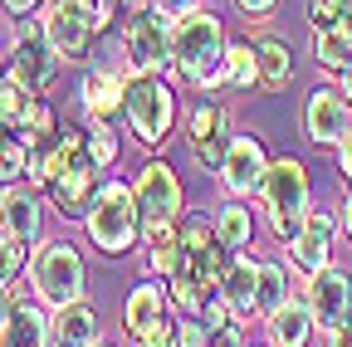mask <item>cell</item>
Masks as SVG:
<instances>
[{"label":"cell","instance_id":"obj_1","mask_svg":"<svg viewBox=\"0 0 352 347\" xmlns=\"http://www.w3.org/2000/svg\"><path fill=\"white\" fill-rule=\"evenodd\" d=\"M94 177H98V161L88 152V133H59V142L50 152L34 157V171H30V186L44 191V201L54 205L59 221L69 225H83L88 221V205H94Z\"/></svg>","mask_w":352,"mask_h":347},{"label":"cell","instance_id":"obj_2","mask_svg":"<svg viewBox=\"0 0 352 347\" xmlns=\"http://www.w3.org/2000/svg\"><path fill=\"white\" fill-rule=\"evenodd\" d=\"M226 49H230V34L226 20L215 10L196 5L186 15H176V34H171V78L191 83V89H226Z\"/></svg>","mask_w":352,"mask_h":347},{"label":"cell","instance_id":"obj_3","mask_svg":"<svg viewBox=\"0 0 352 347\" xmlns=\"http://www.w3.org/2000/svg\"><path fill=\"white\" fill-rule=\"evenodd\" d=\"M83 235L108 259H122V254H132L142 245V210H138V196H132L127 181H118V177L98 181L88 221H83Z\"/></svg>","mask_w":352,"mask_h":347},{"label":"cell","instance_id":"obj_4","mask_svg":"<svg viewBox=\"0 0 352 347\" xmlns=\"http://www.w3.org/2000/svg\"><path fill=\"white\" fill-rule=\"evenodd\" d=\"M132 196H138V210H142V249L171 245L176 225L186 215V191H182L176 166L162 161V157H147L142 171L132 177Z\"/></svg>","mask_w":352,"mask_h":347},{"label":"cell","instance_id":"obj_5","mask_svg":"<svg viewBox=\"0 0 352 347\" xmlns=\"http://www.w3.org/2000/svg\"><path fill=\"white\" fill-rule=\"evenodd\" d=\"M122 122L132 142L142 152H162L171 127H176V83L166 74H132L127 78V108H122Z\"/></svg>","mask_w":352,"mask_h":347},{"label":"cell","instance_id":"obj_6","mask_svg":"<svg viewBox=\"0 0 352 347\" xmlns=\"http://www.w3.org/2000/svg\"><path fill=\"white\" fill-rule=\"evenodd\" d=\"M259 201H264V221H270V230L289 245L308 210H314V186H308V166L298 157H274L270 171H264V186H259Z\"/></svg>","mask_w":352,"mask_h":347},{"label":"cell","instance_id":"obj_7","mask_svg":"<svg viewBox=\"0 0 352 347\" xmlns=\"http://www.w3.org/2000/svg\"><path fill=\"white\" fill-rule=\"evenodd\" d=\"M25 279H30L34 298H44L50 309L78 303V298H83V284H88L78 245H69V240H39V245L30 249V269H25Z\"/></svg>","mask_w":352,"mask_h":347},{"label":"cell","instance_id":"obj_8","mask_svg":"<svg viewBox=\"0 0 352 347\" xmlns=\"http://www.w3.org/2000/svg\"><path fill=\"white\" fill-rule=\"evenodd\" d=\"M171 34H176V20L166 10H138L127 15L118 39H122V69L127 74H166L171 78Z\"/></svg>","mask_w":352,"mask_h":347},{"label":"cell","instance_id":"obj_9","mask_svg":"<svg viewBox=\"0 0 352 347\" xmlns=\"http://www.w3.org/2000/svg\"><path fill=\"white\" fill-rule=\"evenodd\" d=\"M176 245H182V259H186L182 274L206 279V284H220V279H226V269H230V249L220 245L210 210H186L182 225H176Z\"/></svg>","mask_w":352,"mask_h":347},{"label":"cell","instance_id":"obj_10","mask_svg":"<svg viewBox=\"0 0 352 347\" xmlns=\"http://www.w3.org/2000/svg\"><path fill=\"white\" fill-rule=\"evenodd\" d=\"M6 74H15L20 83H30L34 93H44L54 83V69H59V54L50 45L44 25L30 15V20H15V39H10V54H6Z\"/></svg>","mask_w":352,"mask_h":347},{"label":"cell","instance_id":"obj_11","mask_svg":"<svg viewBox=\"0 0 352 347\" xmlns=\"http://www.w3.org/2000/svg\"><path fill=\"white\" fill-rule=\"evenodd\" d=\"M270 147H264V137L259 133H235L230 137V152H226V161H220V191L226 196H235V201H250V196H259V186H264V171H270Z\"/></svg>","mask_w":352,"mask_h":347},{"label":"cell","instance_id":"obj_12","mask_svg":"<svg viewBox=\"0 0 352 347\" xmlns=\"http://www.w3.org/2000/svg\"><path fill=\"white\" fill-rule=\"evenodd\" d=\"M230 137H235V127H230V113L226 103H215V98H201L186 117V147H191V161L201 171H220V161H226L230 152Z\"/></svg>","mask_w":352,"mask_h":347},{"label":"cell","instance_id":"obj_13","mask_svg":"<svg viewBox=\"0 0 352 347\" xmlns=\"http://www.w3.org/2000/svg\"><path fill=\"white\" fill-rule=\"evenodd\" d=\"M338 215L333 210H308V221H303V230L289 240V265L308 279V274H318V269H328L333 265V245H338Z\"/></svg>","mask_w":352,"mask_h":347},{"label":"cell","instance_id":"obj_14","mask_svg":"<svg viewBox=\"0 0 352 347\" xmlns=\"http://www.w3.org/2000/svg\"><path fill=\"white\" fill-rule=\"evenodd\" d=\"M34 20L44 25V34H50V45H54L59 64H78V59H88V45H94V25H88V20L69 5V0H44Z\"/></svg>","mask_w":352,"mask_h":347},{"label":"cell","instance_id":"obj_15","mask_svg":"<svg viewBox=\"0 0 352 347\" xmlns=\"http://www.w3.org/2000/svg\"><path fill=\"white\" fill-rule=\"evenodd\" d=\"M347 127H352V103L338 93V83L308 93V103H303V137L314 147H338L347 137Z\"/></svg>","mask_w":352,"mask_h":347},{"label":"cell","instance_id":"obj_16","mask_svg":"<svg viewBox=\"0 0 352 347\" xmlns=\"http://www.w3.org/2000/svg\"><path fill=\"white\" fill-rule=\"evenodd\" d=\"M303 298H308V309H314L318 328H338V323L352 318V274L338 269V265H328V269H318V274H308Z\"/></svg>","mask_w":352,"mask_h":347},{"label":"cell","instance_id":"obj_17","mask_svg":"<svg viewBox=\"0 0 352 347\" xmlns=\"http://www.w3.org/2000/svg\"><path fill=\"white\" fill-rule=\"evenodd\" d=\"M127 69L118 64V69H88L83 78H78V108H83V117H103V122H113V117H122V108H127Z\"/></svg>","mask_w":352,"mask_h":347},{"label":"cell","instance_id":"obj_18","mask_svg":"<svg viewBox=\"0 0 352 347\" xmlns=\"http://www.w3.org/2000/svg\"><path fill=\"white\" fill-rule=\"evenodd\" d=\"M44 191L39 186H6V201H0V230L25 240V245H39L44 240Z\"/></svg>","mask_w":352,"mask_h":347},{"label":"cell","instance_id":"obj_19","mask_svg":"<svg viewBox=\"0 0 352 347\" xmlns=\"http://www.w3.org/2000/svg\"><path fill=\"white\" fill-rule=\"evenodd\" d=\"M171 318V293H166V279H142V284H132L127 298H122V333L127 337H142L152 333L157 323Z\"/></svg>","mask_w":352,"mask_h":347},{"label":"cell","instance_id":"obj_20","mask_svg":"<svg viewBox=\"0 0 352 347\" xmlns=\"http://www.w3.org/2000/svg\"><path fill=\"white\" fill-rule=\"evenodd\" d=\"M50 328H54V309L44 298H15L10 309V328L0 337V347H50Z\"/></svg>","mask_w":352,"mask_h":347},{"label":"cell","instance_id":"obj_21","mask_svg":"<svg viewBox=\"0 0 352 347\" xmlns=\"http://www.w3.org/2000/svg\"><path fill=\"white\" fill-rule=\"evenodd\" d=\"M264 328H270V347H308L314 333H323L303 293H294L289 303H279V309L264 318Z\"/></svg>","mask_w":352,"mask_h":347},{"label":"cell","instance_id":"obj_22","mask_svg":"<svg viewBox=\"0 0 352 347\" xmlns=\"http://www.w3.org/2000/svg\"><path fill=\"white\" fill-rule=\"evenodd\" d=\"M103 328H98V309L88 298L54 309V328H50V347H98Z\"/></svg>","mask_w":352,"mask_h":347},{"label":"cell","instance_id":"obj_23","mask_svg":"<svg viewBox=\"0 0 352 347\" xmlns=\"http://www.w3.org/2000/svg\"><path fill=\"white\" fill-rule=\"evenodd\" d=\"M254 265H259V259L240 249V254H230V269H226V279L215 284L220 293H226V303H230L235 323H250V318H259V293H254Z\"/></svg>","mask_w":352,"mask_h":347},{"label":"cell","instance_id":"obj_24","mask_svg":"<svg viewBox=\"0 0 352 347\" xmlns=\"http://www.w3.org/2000/svg\"><path fill=\"white\" fill-rule=\"evenodd\" d=\"M210 221H215V235H220V245H226L230 254L254 249V215H250V201L226 196V205L210 210Z\"/></svg>","mask_w":352,"mask_h":347},{"label":"cell","instance_id":"obj_25","mask_svg":"<svg viewBox=\"0 0 352 347\" xmlns=\"http://www.w3.org/2000/svg\"><path fill=\"white\" fill-rule=\"evenodd\" d=\"M254 54H259V89L279 93L294 83V54L284 39H254Z\"/></svg>","mask_w":352,"mask_h":347},{"label":"cell","instance_id":"obj_26","mask_svg":"<svg viewBox=\"0 0 352 347\" xmlns=\"http://www.w3.org/2000/svg\"><path fill=\"white\" fill-rule=\"evenodd\" d=\"M34 103H39V93L30 89V83H20L15 74H0V122H6L10 133H25Z\"/></svg>","mask_w":352,"mask_h":347},{"label":"cell","instance_id":"obj_27","mask_svg":"<svg viewBox=\"0 0 352 347\" xmlns=\"http://www.w3.org/2000/svg\"><path fill=\"white\" fill-rule=\"evenodd\" d=\"M254 293H259V318H270L279 303H289V269L279 265V259H259L254 265Z\"/></svg>","mask_w":352,"mask_h":347},{"label":"cell","instance_id":"obj_28","mask_svg":"<svg viewBox=\"0 0 352 347\" xmlns=\"http://www.w3.org/2000/svg\"><path fill=\"white\" fill-rule=\"evenodd\" d=\"M226 89H235V93L259 89V54H254L250 39H230V49H226Z\"/></svg>","mask_w":352,"mask_h":347},{"label":"cell","instance_id":"obj_29","mask_svg":"<svg viewBox=\"0 0 352 347\" xmlns=\"http://www.w3.org/2000/svg\"><path fill=\"white\" fill-rule=\"evenodd\" d=\"M34 147L20 137V133H10L6 137V147H0V181L6 186H20V181H30V171H34Z\"/></svg>","mask_w":352,"mask_h":347},{"label":"cell","instance_id":"obj_30","mask_svg":"<svg viewBox=\"0 0 352 347\" xmlns=\"http://www.w3.org/2000/svg\"><path fill=\"white\" fill-rule=\"evenodd\" d=\"M166 293H171V309L182 313V318H201V309H206V298L215 293V284L191 279V274H176V279L166 284Z\"/></svg>","mask_w":352,"mask_h":347},{"label":"cell","instance_id":"obj_31","mask_svg":"<svg viewBox=\"0 0 352 347\" xmlns=\"http://www.w3.org/2000/svg\"><path fill=\"white\" fill-rule=\"evenodd\" d=\"M314 59H318V69H328L338 78L352 64V39L342 30H314Z\"/></svg>","mask_w":352,"mask_h":347},{"label":"cell","instance_id":"obj_32","mask_svg":"<svg viewBox=\"0 0 352 347\" xmlns=\"http://www.w3.org/2000/svg\"><path fill=\"white\" fill-rule=\"evenodd\" d=\"M88 152H94L98 171H113V166H118L122 142H118V133H113V122H103V117H88Z\"/></svg>","mask_w":352,"mask_h":347},{"label":"cell","instance_id":"obj_33","mask_svg":"<svg viewBox=\"0 0 352 347\" xmlns=\"http://www.w3.org/2000/svg\"><path fill=\"white\" fill-rule=\"evenodd\" d=\"M30 249L34 245H25V240H15V235L0 230V289L20 284V274L30 269Z\"/></svg>","mask_w":352,"mask_h":347},{"label":"cell","instance_id":"obj_34","mask_svg":"<svg viewBox=\"0 0 352 347\" xmlns=\"http://www.w3.org/2000/svg\"><path fill=\"white\" fill-rule=\"evenodd\" d=\"M182 269H186V259H182V245H176V240L147 249V274H152V279H166V284H171Z\"/></svg>","mask_w":352,"mask_h":347},{"label":"cell","instance_id":"obj_35","mask_svg":"<svg viewBox=\"0 0 352 347\" xmlns=\"http://www.w3.org/2000/svg\"><path fill=\"white\" fill-rule=\"evenodd\" d=\"M69 5L88 20V25H94V34H103V30H113V20L122 15V5H118V0H69Z\"/></svg>","mask_w":352,"mask_h":347},{"label":"cell","instance_id":"obj_36","mask_svg":"<svg viewBox=\"0 0 352 347\" xmlns=\"http://www.w3.org/2000/svg\"><path fill=\"white\" fill-rule=\"evenodd\" d=\"M132 347H182V318H166V323H157L152 333L132 337Z\"/></svg>","mask_w":352,"mask_h":347},{"label":"cell","instance_id":"obj_37","mask_svg":"<svg viewBox=\"0 0 352 347\" xmlns=\"http://www.w3.org/2000/svg\"><path fill=\"white\" fill-rule=\"evenodd\" d=\"M342 10H347V0H308V20H314V30H338Z\"/></svg>","mask_w":352,"mask_h":347},{"label":"cell","instance_id":"obj_38","mask_svg":"<svg viewBox=\"0 0 352 347\" xmlns=\"http://www.w3.org/2000/svg\"><path fill=\"white\" fill-rule=\"evenodd\" d=\"M201 323H206V328H226V323H235V313H230V303H226V293H220V289L206 298V309H201Z\"/></svg>","mask_w":352,"mask_h":347},{"label":"cell","instance_id":"obj_39","mask_svg":"<svg viewBox=\"0 0 352 347\" xmlns=\"http://www.w3.org/2000/svg\"><path fill=\"white\" fill-rule=\"evenodd\" d=\"M210 342V328L201 318H182V347H206Z\"/></svg>","mask_w":352,"mask_h":347},{"label":"cell","instance_id":"obj_40","mask_svg":"<svg viewBox=\"0 0 352 347\" xmlns=\"http://www.w3.org/2000/svg\"><path fill=\"white\" fill-rule=\"evenodd\" d=\"M206 347H245V337H240V323L210 328V342H206Z\"/></svg>","mask_w":352,"mask_h":347},{"label":"cell","instance_id":"obj_41","mask_svg":"<svg viewBox=\"0 0 352 347\" xmlns=\"http://www.w3.org/2000/svg\"><path fill=\"white\" fill-rule=\"evenodd\" d=\"M0 5H6V15H10V20H30V15H39L44 0H0Z\"/></svg>","mask_w":352,"mask_h":347},{"label":"cell","instance_id":"obj_42","mask_svg":"<svg viewBox=\"0 0 352 347\" xmlns=\"http://www.w3.org/2000/svg\"><path fill=\"white\" fill-rule=\"evenodd\" d=\"M333 152H338V171H342V181H352V127H347V137H342Z\"/></svg>","mask_w":352,"mask_h":347},{"label":"cell","instance_id":"obj_43","mask_svg":"<svg viewBox=\"0 0 352 347\" xmlns=\"http://www.w3.org/2000/svg\"><path fill=\"white\" fill-rule=\"evenodd\" d=\"M274 5H279V0H235L240 15H274Z\"/></svg>","mask_w":352,"mask_h":347},{"label":"cell","instance_id":"obj_44","mask_svg":"<svg viewBox=\"0 0 352 347\" xmlns=\"http://www.w3.org/2000/svg\"><path fill=\"white\" fill-rule=\"evenodd\" d=\"M196 5H201V0H157V10H166L171 20H176V15H186V10H196Z\"/></svg>","mask_w":352,"mask_h":347},{"label":"cell","instance_id":"obj_45","mask_svg":"<svg viewBox=\"0 0 352 347\" xmlns=\"http://www.w3.org/2000/svg\"><path fill=\"white\" fill-rule=\"evenodd\" d=\"M10 309H15V298L0 289V337H6V328H10Z\"/></svg>","mask_w":352,"mask_h":347},{"label":"cell","instance_id":"obj_46","mask_svg":"<svg viewBox=\"0 0 352 347\" xmlns=\"http://www.w3.org/2000/svg\"><path fill=\"white\" fill-rule=\"evenodd\" d=\"M118 5H122V15H138V10H152L157 0H118Z\"/></svg>","mask_w":352,"mask_h":347},{"label":"cell","instance_id":"obj_47","mask_svg":"<svg viewBox=\"0 0 352 347\" xmlns=\"http://www.w3.org/2000/svg\"><path fill=\"white\" fill-rule=\"evenodd\" d=\"M338 93H342V98H347V103H352V64H347V69H342V74H338Z\"/></svg>","mask_w":352,"mask_h":347},{"label":"cell","instance_id":"obj_48","mask_svg":"<svg viewBox=\"0 0 352 347\" xmlns=\"http://www.w3.org/2000/svg\"><path fill=\"white\" fill-rule=\"evenodd\" d=\"M338 225H342V235H347V240H352V196H347V205H342V210H338Z\"/></svg>","mask_w":352,"mask_h":347},{"label":"cell","instance_id":"obj_49","mask_svg":"<svg viewBox=\"0 0 352 347\" xmlns=\"http://www.w3.org/2000/svg\"><path fill=\"white\" fill-rule=\"evenodd\" d=\"M6 137H10V127H6V122H0V147H6Z\"/></svg>","mask_w":352,"mask_h":347},{"label":"cell","instance_id":"obj_50","mask_svg":"<svg viewBox=\"0 0 352 347\" xmlns=\"http://www.w3.org/2000/svg\"><path fill=\"white\" fill-rule=\"evenodd\" d=\"M0 64H6V45H0Z\"/></svg>","mask_w":352,"mask_h":347},{"label":"cell","instance_id":"obj_51","mask_svg":"<svg viewBox=\"0 0 352 347\" xmlns=\"http://www.w3.org/2000/svg\"><path fill=\"white\" fill-rule=\"evenodd\" d=\"M0 201H6V181H0Z\"/></svg>","mask_w":352,"mask_h":347},{"label":"cell","instance_id":"obj_52","mask_svg":"<svg viewBox=\"0 0 352 347\" xmlns=\"http://www.w3.org/2000/svg\"><path fill=\"white\" fill-rule=\"evenodd\" d=\"M347 191H352V181H347Z\"/></svg>","mask_w":352,"mask_h":347},{"label":"cell","instance_id":"obj_53","mask_svg":"<svg viewBox=\"0 0 352 347\" xmlns=\"http://www.w3.org/2000/svg\"><path fill=\"white\" fill-rule=\"evenodd\" d=\"M98 347H108V342H98Z\"/></svg>","mask_w":352,"mask_h":347}]
</instances>
